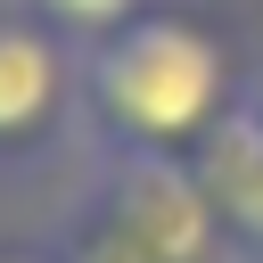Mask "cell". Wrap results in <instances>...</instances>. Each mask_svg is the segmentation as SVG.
Masks as SVG:
<instances>
[{"mask_svg":"<svg viewBox=\"0 0 263 263\" xmlns=\"http://www.w3.org/2000/svg\"><path fill=\"white\" fill-rule=\"evenodd\" d=\"M82 90L123 148H189L230 115V58L205 25L140 8L82 58Z\"/></svg>","mask_w":263,"mask_h":263,"instance_id":"obj_1","label":"cell"},{"mask_svg":"<svg viewBox=\"0 0 263 263\" xmlns=\"http://www.w3.org/2000/svg\"><path fill=\"white\" fill-rule=\"evenodd\" d=\"M99 197L156 263H214L222 214H214L197 164H181V148H115L99 173Z\"/></svg>","mask_w":263,"mask_h":263,"instance_id":"obj_2","label":"cell"},{"mask_svg":"<svg viewBox=\"0 0 263 263\" xmlns=\"http://www.w3.org/2000/svg\"><path fill=\"white\" fill-rule=\"evenodd\" d=\"M58 107H66V49L41 25L0 16V148L41 140Z\"/></svg>","mask_w":263,"mask_h":263,"instance_id":"obj_3","label":"cell"},{"mask_svg":"<svg viewBox=\"0 0 263 263\" xmlns=\"http://www.w3.org/2000/svg\"><path fill=\"white\" fill-rule=\"evenodd\" d=\"M197 181H205L222 230H238L247 247H263V107H230L197 140Z\"/></svg>","mask_w":263,"mask_h":263,"instance_id":"obj_4","label":"cell"},{"mask_svg":"<svg viewBox=\"0 0 263 263\" xmlns=\"http://www.w3.org/2000/svg\"><path fill=\"white\" fill-rule=\"evenodd\" d=\"M58 263H156L123 222H115V205L99 197L90 214H74V230H66V247H58Z\"/></svg>","mask_w":263,"mask_h":263,"instance_id":"obj_5","label":"cell"},{"mask_svg":"<svg viewBox=\"0 0 263 263\" xmlns=\"http://www.w3.org/2000/svg\"><path fill=\"white\" fill-rule=\"evenodd\" d=\"M33 8H41L49 25H66V33H99V41L123 33V25L140 16V0H33Z\"/></svg>","mask_w":263,"mask_h":263,"instance_id":"obj_6","label":"cell"},{"mask_svg":"<svg viewBox=\"0 0 263 263\" xmlns=\"http://www.w3.org/2000/svg\"><path fill=\"white\" fill-rule=\"evenodd\" d=\"M0 263H49V255H16V247H0Z\"/></svg>","mask_w":263,"mask_h":263,"instance_id":"obj_7","label":"cell"}]
</instances>
